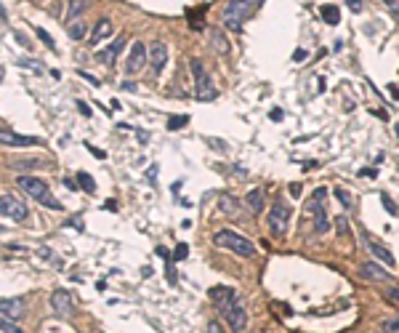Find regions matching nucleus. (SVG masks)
<instances>
[{
  "instance_id": "obj_11",
  "label": "nucleus",
  "mask_w": 399,
  "mask_h": 333,
  "mask_svg": "<svg viewBox=\"0 0 399 333\" xmlns=\"http://www.w3.org/2000/svg\"><path fill=\"white\" fill-rule=\"evenodd\" d=\"M147 51H149V67H152V72L160 75L162 69H165V64H168V45L162 40H154Z\"/></svg>"
},
{
  "instance_id": "obj_37",
  "label": "nucleus",
  "mask_w": 399,
  "mask_h": 333,
  "mask_svg": "<svg viewBox=\"0 0 399 333\" xmlns=\"http://www.w3.org/2000/svg\"><path fill=\"white\" fill-rule=\"evenodd\" d=\"M154 253H157V256H160V259H165V261H171V259H173V253H171V251H168V248H162V245H160V248H157V251H154Z\"/></svg>"
},
{
  "instance_id": "obj_41",
  "label": "nucleus",
  "mask_w": 399,
  "mask_h": 333,
  "mask_svg": "<svg viewBox=\"0 0 399 333\" xmlns=\"http://www.w3.org/2000/svg\"><path fill=\"white\" fill-rule=\"evenodd\" d=\"M77 109H80V115H83V117H91V107H88L86 101H77Z\"/></svg>"
},
{
  "instance_id": "obj_13",
  "label": "nucleus",
  "mask_w": 399,
  "mask_h": 333,
  "mask_svg": "<svg viewBox=\"0 0 399 333\" xmlns=\"http://www.w3.org/2000/svg\"><path fill=\"white\" fill-rule=\"evenodd\" d=\"M123 48H125V37L120 35V37H115V40L107 45V48H101L99 54H96V62H99V64H107V67H112V64L117 62V56H120Z\"/></svg>"
},
{
  "instance_id": "obj_8",
  "label": "nucleus",
  "mask_w": 399,
  "mask_h": 333,
  "mask_svg": "<svg viewBox=\"0 0 399 333\" xmlns=\"http://www.w3.org/2000/svg\"><path fill=\"white\" fill-rule=\"evenodd\" d=\"M0 216H8L14 221L27 219V205L16 198V195H0Z\"/></svg>"
},
{
  "instance_id": "obj_28",
  "label": "nucleus",
  "mask_w": 399,
  "mask_h": 333,
  "mask_svg": "<svg viewBox=\"0 0 399 333\" xmlns=\"http://www.w3.org/2000/svg\"><path fill=\"white\" fill-rule=\"evenodd\" d=\"M381 203H383V208H386L389 216H399V205H394V200H391L386 192H381Z\"/></svg>"
},
{
  "instance_id": "obj_40",
  "label": "nucleus",
  "mask_w": 399,
  "mask_h": 333,
  "mask_svg": "<svg viewBox=\"0 0 399 333\" xmlns=\"http://www.w3.org/2000/svg\"><path fill=\"white\" fill-rule=\"evenodd\" d=\"M86 147H88V152H91V155H93V158H101V160H104V158H107V152H101V149H96L93 144H86Z\"/></svg>"
},
{
  "instance_id": "obj_52",
  "label": "nucleus",
  "mask_w": 399,
  "mask_h": 333,
  "mask_svg": "<svg viewBox=\"0 0 399 333\" xmlns=\"http://www.w3.org/2000/svg\"><path fill=\"white\" fill-rule=\"evenodd\" d=\"M0 232H3V227H0Z\"/></svg>"
},
{
  "instance_id": "obj_20",
  "label": "nucleus",
  "mask_w": 399,
  "mask_h": 333,
  "mask_svg": "<svg viewBox=\"0 0 399 333\" xmlns=\"http://www.w3.org/2000/svg\"><path fill=\"white\" fill-rule=\"evenodd\" d=\"M112 35V22H109V19H101L99 24H96L93 27V32H91V45H99L101 40H107V37Z\"/></svg>"
},
{
  "instance_id": "obj_31",
  "label": "nucleus",
  "mask_w": 399,
  "mask_h": 333,
  "mask_svg": "<svg viewBox=\"0 0 399 333\" xmlns=\"http://www.w3.org/2000/svg\"><path fill=\"white\" fill-rule=\"evenodd\" d=\"M37 30V37H40V40H43V45H45V48H48V51H56V43H54V37H51L48 35V32H45L43 27H35Z\"/></svg>"
},
{
  "instance_id": "obj_7",
  "label": "nucleus",
  "mask_w": 399,
  "mask_h": 333,
  "mask_svg": "<svg viewBox=\"0 0 399 333\" xmlns=\"http://www.w3.org/2000/svg\"><path fill=\"white\" fill-rule=\"evenodd\" d=\"M226 323H229V328H232L234 333H240V331H245L247 328V309H245V301H243V296H234V301L232 306H229V312H226Z\"/></svg>"
},
{
  "instance_id": "obj_48",
  "label": "nucleus",
  "mask_w": 399,
  "mask_h": 333,
  "mask_svg": "<svg viewBox=\"0 0 399 333\" xmlns=\"http://www.w3.org/2000/svg\"><path fill=\"white\" fill-rule=\"evenodd\" d=\"M389 94H391V96H394V99L399 101V88L394 86V83H389Z\"/></svg>"
},
{
  "instance_id": "obj_12",
  "label": "nucleus",
  "mask_w": 399,
  "mask_h": 333,
  "mask_svg": "<svg viewBox=\"0 0 399 333\" xmlns=\"http://www.w3.org/2000/svg\"><path fill=\"white\" fill-rule=\"evenodd\" d=\"M51 309H54L59 317H72V312H75L72 296L67 291H54L51 293Z\"/></svg>"
},
{
  "instance_id": "obj_9",
  "label": "nucleus",
  "mask_w": 399,
  "mask_h": 333,
  "mask_svg": "<svg viewBox=\"0 0 399 333\" xmlns=\"http://www.w3.org/2000/svg\"><path fill=\"white\" fill-rule=\"evenodd\" d=\"M0 144L3 147H30V144H40V139L37 136H22L14 128L3 126L0 128Z\"/></svg>"
},
{
  "instance_id": "obj_45",
  "label": "nucleus",
  "mask_w": 399,
  "mask_h": 333,
  "mask_svg": "<svg viewBox=\"0 0 399 333\" xmlns=\"http://www.w3.org/2000/svg\"><path fill=\"white\" fill-rule=\"evenodd\" d=\"M14 37H16V43H19V45H24V48H27V45H30V40H27V37L22 35V32H16Z\"/></svg>"
},
{
  "instance_id": "obj_21",
  "label": "nucleus",
  "mask_w": 399,
  "mask_h": 333,
  "mask_svg": "<svg viewBox=\"0 0 399 333\" xmlns=\"http://www.w3.org/2000/svg\"><path fill=\"white\" fill-rule=\"evenodd\" d=\"M319 16H322L325 22L330 24V27H336V24L341 22V11H338V5H333V3L319 5Z\"/></svg>"
},
{
  "instance_id": "obj_22",
  "label": "nucleus",
  "mask_w": 399,
  "mask_h": 333,
  "mask_svg": "<svg viewBox=\"0 0 399 333\" xmlns=\"http://www.w3.org/2000/svg\"><path fill=\"white\" fill-rule=\"evenodd\" d=\"M91 0H69V8H67V22H75V19H80L86 14Z\"/></svg>"
},
{
  "instance_id": "obj_14",
  "label": "nucleus",
  "mask_w": 399,
  "mask_h": 333,
  "mask_svg": "<svg viewBox=\"0 0 399 333\" xmlns=\"http://www.w3.org/2000/svg\"><path fill=\"white\" fill-rule=\"evenodd\" d=\"M362 240H365V245L370 248V253H372V256H375L378 261H383L386 266H394V264H397V259L391 256V251H389V248H386V245L375 243V240H372L370 234H362Z\"/></svg>"
},
{
  "instance_id": "obj_50",
  "label": "nucleus",
  "mask_w": 399,
  "mask_h": 333,
  "mask_svg": "<svg viewBox=\"0 0 399 333\" xmlns=\"http://www.w3.org/2000/svg\"><path fill=\"white\" fill-rule=\"evenodd\" d=\"M282 117H285L282 109H274V112H272V120H282Z\"/></svg>"
},
{
  "instance_id": "obj_24",
  "label": "nucleus",
  "mask_w": 399,
  "mask_h": 333,
  "mask_svg": "<svg viewBox=\"0 0 399 333\" xmlns=\"http://www.w3.org/2000/svg\"><path fill=\"white\" fill-rule=\"evenodd\" d=\"M14 171H30V168H40L43 160H35V158H27V160H11L8 163Z\"/></svg>"
},
{
  "instance_id": "obj_49",
  "label": "nucleus",
  "mask_w": 399,
  "mask_h": 333,
  "mask_svg": "<svg viewBox=\"0 0 399 333\" xmlns=\"http://www.w3.org/2000/svg\"><path fill=\"white\" fill-rule=\"evenodd\" d=\"M120 86H123V88H125V91H139V88H136V86H133V83H130V80H125V83H120Z\"/></svg>"
},
{
  "instance_id": "obj_16",
  "label": "nucleus",
  "mask_w": 399,
  "mask_h": 333,
  "mask_svg": "<svg viewBox=\"0 0 399 333\" xmlns=\"http://www.w3.org/2000/svg\"><path fill=\"white\" fill-rule=\"evenodd\" d=\"M208 37H211V45L215 51H218L221 56H226L229 51H232V45H229V40H226V35L221 30H215V27H208Z\"/></svg>"
},
{
  "instance_id": "obj_18",
  "label": "nucleus",
  "mask_w": 399,
  "mask_h": 333,
  "mask_svg": "<svg viewBox=\"0 0 399 333\" xmlns=\"http://www.w3.org/2000/svg\"><path fill=\"white\" fill-rule=\"evenodd\" d=\"M362 275L368 280H375V283H386V280L391 277L383 266H378V261H368V264H362Z\"/></svg>"
},
{
  "instance_id": "obj_35",
  "label": "nucleus",
  "mask_w": 399,
  "mask_h": 333,
  "mask_svg": "<svg viewBox=\"0 0 399 333\" xmlns=\"http://www.w3.org/2000/svg\"><path fill=\"white\" fill-rule=\"evenodd\" d=\"M383 3L389 5V11H391V14H394V16L399 19V0H383Z\"/></svg>"
},
{
  "instance_id": "obj_23",
  "label": "nucleus",
  "mask_w": 399,
  "mask_h": 333,
  "mask_svg": "<svg viewBox=\"0 0 399 333\" xmlns=\"http://www.w3.org/2000/svg\"><path fill=\"white\" fill-rule=\"evenodd\" d=\"M77 187H83V192L93 195V192H96V181H93V176L86 173V171H77Z\"/></svg>"
},
{
  "instance_id": "obj_10",
  "label": "nucleus",
  "mask_w": 399,
  "mask_h": 333,
  "mask_svg": "<svg viewBox=\"0 0 399 333\" xmlns=\"http://www.w3.org/2000/svg\"><path fill=\"white\" fill-rule=\"evenodd\" d=\"M149 59V51L144 48V43L141 40H136L133 45H130V54H128V59H125V72L128 75H136L139 69L144 67V62Z\"/></svg>"
},
{
  "instance_id": "obj_44",
  "label": "nucleus",
  "mask_w": 399,
  "mask_h": 333,
  "mask_svg": "<svg viewBox=\"0 0 399 333\" xmlns=\"http://www.w3.org/2000/svg\"><path fill=\"white\" fill-rule=\"evenodd\" d=\"M389 299H391L394 304H399V285H397V288H391V291H389Z\"/></svg>"
},
{
  "instance_id": "obj_46",
  "label": "nucleus",
  "mask_w": 399,
  "mask_h": 333,
  "mask_svg": "<svg viewBox=\"0 0 399 333\" xmlns=\"http://www.w3.org/2000/svg\"><path fill=\"white\" fill-rule=\"evenodd\" d=\"M304 59H306V51L304 48H298L296 54H293V62H304Z\"/></svg>"
},
{
  "instance_id": "obj_29",
  "label": "nucleus",
  "mask_w": 399,
  "mask_h": 333,
  "mask_svg": "<svg viewBox=\"0 0 399 333\" xmlns=\"http://www.w3.org/2000/svg\"><path fill=\"white\" fill-rule=\"evenodd\" d=\"M0 331H3V333H24L16 325V320H5V317H0Z\"/></svg>"
},
{
  "instance_id": "obj_32",
  "label": "nucleus",
  "mask_w": 399,
  "mask_h": 333,
  "mask_svg": "<svg viewBox=\"0 0 399 333\" xmlns=\"http://www.w3.org/2000/svg\"><path fill=\"white\" fill-rule=\"evenodd\" d=\"M186 256H189V245L179 243V245H176V251H173V261H184Z\"/></svg>"
},
{
  "instance_id": "obj_30",
  "label": "nucleus",
  "mask_w": 399,
  "mask_h": 333,
  "mask_svg": "<svg viewBox=\"0 0 399 333\" xmlns=\"http://www.w3.org/2000/svg\"><path fill=\"white\" fill-rule=\"evenodd\" d=\"M205 144H211L215 152H226V149H229L226 141L224 139H215V136H205Z\"/></svg>"
},
{
  "instance_id": "obj_36",
  "label": "nucleus",
  "mask_w": 399,
  "mask_h": 333,
  "mask_svg": "<svg viewBox=\"0 0 399 333\" xmlns=\"http://www.w3.org/2000/svg\"><path fill=\"white\" fill-rule=\"evenodd\" d=\"M336 230L341 232V234H346V230H349V224H346V219H343V216H338V219H336Z\"/></svg>"
},
{
  "instance_id": "obj_4",
  "label": "nucleus",
  "mask_w": 399,
  "mask_h": 333,
  "mask_svg": "<svg viewBox=\"0 0 399 333\" xmlns=\"http://www.w3.org/2000/svg\"><path fill=\"white\" fill-rule=\"evenodd\" d=\"M189 67H192V75H194V96H197L200 101H208V99H215V88H213V80L211 75L205 72V67H202L200 59H192L189 62Z\"/></svg>"
},
{
  "instance_id": "obj_19",
  "label": "nucleus",
  "mask_w": 399,
  "mask_h": 333,
  "mask_svg": "<svg viewBox=\"0 0 399 333\" xmlns=\"http://www.w3.org/2000/svg\"><path fill=\"white\" fill-rule=\"evenodd\" d=\"M245 205L250 208V213H264L266 200H264V189H250L245 195Z\"/></svg>"
},
{
  "instance_id": "obj_3",
  "label": "nucleus",
  "mask_w": 399,
  "mask_h": 333,
  "mask_svg": "<svg viewBox=\"0 0 399 333\" xmlns=\"http://www.w3.org/2000/svg\"><path fill=\"white\" fill-rule=\"evenodd\" d=\"M256 5H258V0H229L224 8V24L229 30H240L250 19L253 11H256Z\"/></svg>"
},
{
  "instance_id": "obj_17",
  "label": "nucleus",
  "mask_w": 399,
  "mask_h": 333,
  "mask_svg": "<svg viewBox=\"0 0 399 333\" xmlns=\"http://www.w3.org/2000/svg\"><path fill=\"white\" fill-rule=\"evenodd\" d=\"M218 211L224 213V216H237L240 213V200L234 198V195H229V192L218 195Z\"/></svg>"
},
{
  "instance_id": "obj_42",
  "label": "nucleus",
  "mask_w": 399,
  "mask_h": 333,
  "mask_svg": "<svg viewBox=\"0 0 399 333\" xmlns=\"http://www.w3.org/2000/svg\"><path fill=\"white\" fill-rule=\"evenodd\" d=\"M229 171H232L234 176H240V179H245V176H247V171H243L240 166H229Z\"/></svg>"
},
{
  "instance_id": "obj_38",
  "label": "nucleus",
  "mask_w": 399,
  "mask_h": 333,
  "mask_svg": "<svg viewBox=\"0 0 399 333\" xmlns=\"http://www.w3.org/2000/svg\"><path fill=\"white\" fill-rule=\"evenodd\" d=\"M346 5H349L354 14H359V11H362V0H346Z\"/></svg>"
},
{
  "instance_id": "obj_15",
  "label": "nucleus",
  "mask_w": 399,
  "mask_h": 333,
  "mask_svg": "<svg viewBox=\"0 0 399 333\" xmlns=\"http://www.w3.org/2000/svg\"><path fill=\"white\" fill-rule=\"evenodd\" d=\"M0 312L8 320H19L24 315V301L22 299H0Z\"/></svg>"
},
{
  "instance_id": "obj_5",
  "label": "nucleus",
  "mask_w": 399,
  "mask_h": 333,
  "mask_svg": "<svg viewBox=\"0 0 399 333\" xmlns=\"http://www.w3.org/2000/svg\"><path fill=\"white\" fill-rule=\"evenodd\" d=\"M287 221H290V205L285 203V200H274L269 216H266V227H269L272 234H277V237H282L287 232Z\"/></svg>"
},
{
  "instance_id": "obj_2",
  "label": "nucleus",
  "mask_w": 399,
  "mask_h": 333,
  "mask_svg": "<svg viewBox=\"0 0 399 333\" xmlns=\"http://www.w3.org/2000/svg\"><path fill=\"white\" fill-rule=\"evenodd\" d=\"M19 189H24V192L30 195L32 200H37L40 205H45V208H51V211H61V203L51 195V189H48V184L45 181H40V179H35V176H19Z\"/></svg>"
},
{
  "instance_id": "obj_26",
  "label": "nucleus",
  "mask_w": 399,
  "mask_h": 333,
  "mask_svg": "<svg viewBox=\"0 0 399 333\" xmlns=\"http://www.w3.org/2000/svg\"><path fill=\"white\" fill-rule=\"evenodd\" d=\"M16 64H19V67H24V69H32V72H37V75L45 72L43 64L40 62H32V59H16Z\"/></svg>"
},
{
  "instance_id": "obj_43",
  "label": "nucleus",
  "mask_w": 399,
  "mask_h": 333,
  "mask_svg": "<svg viewBox=\"0 0 399 333\" xmlns=\"http://www.w3.org/2000/svg\"><path fill=\"white\" fill-rule=\"evenodd\" d=\"M208 333H224V331H221V325L213 320V323H208Z\"/></svg>"
},
{
  "instance_id": "obj_33",
  "label": "nucleus",
  "mask_w": 399,
  "mask_h": 333,
  "mask_svg": "<svg viewBox=\"0 0 399 333\" xmlns=\"http://www.w3.org/2000/svg\"><path fill=\"white\" fill-rule=\"evenodd\" d=\"M336 198L341 200V205H343V208H349V205H351V198H349V192H346V189L336 187Z\"/></svg>"
},
{
  "instance_id": "obj_47",
  "label": "nucleus",
  "mask_w": 399,
  "mask_h": 333,
  "mask_svg": "<svg viewBox=\"0 0 399 333\" xmlns=\"http://www.w3.org/2000/svg\"><path fill=\"white\" fill-rule=\"evenodd\" d=\"M359 176H378V171H375V168H362Z\"/></svg>"
},
{
  "instance_id": "obj_51",
  "label": "nucleus",
  "mask_w": 399,
  "mask_h": 333,
  "mask_svg": "<svg viewBox=\"0 0 399 333\" xmlns=\"http://www.w3.org/2000/svg\"><path fill=\"white\" fill-rule=\"evenodd\" d=\"M0 80H3V69H0Z\"/></svg>"
},
{
  "instance_id": "obj_6",
  "label": "nucleus",
  "mask_w": 399,
  "mask_h": 333,
  "mask_svg": "<svg viewBox=\"0 0 399 333\" xmlns=\"http://www.w3.org/2000/svg\"><path fill=\"white\" fill-rule=\"evenodd\" d=\"M325 198H328V189L319 187L314 189L311 200H309V213L314 216V227H317V232H328V216H325Z\"/></svg>"
},
{
  "instance_id": "obj_34",
  "label": "nucleus",
  "mask_w": 399,
  "mask_h": 333,
  "mask_svg": "<svg viewBox=\"0 0 399 333\" xmlns=\"http://www.w3.org/2000/svg\"><path fill=\"white\" fill-rule=\"evenodd\" d=\"M383 331H386V333H399V317L386 320V323H383Z\"/></svg>"
},
{
  "instance_id": "obj_27",
  "label": "nucleus",
  "mask_w": 399,
  "mask_h": 333,
  "mask_svg": "<svg viewBox=\"0 0 399 333\" xmlns=\"http://www.w3.org/2000/svg\"><path fill=\"white\" fill-rule=\"evenodd\" d=\"M186 123H189V115H173V117H168V131H179Z\"/></svg>"
},
{
  "instance_id": "obj_1",
  "label": "nucleus",
  "mask_w": 399,
  "mask_h": 333,
  "mask_svg": "<svg viewBox=\"0 0 399 333\" xmlns=\"http://www.w3.org/2000/svg\"><path fill=\"white\" fill-rule=\"evenodd\" d=\"M213 243L226 248L229 253H237V256H243V259L256 256V245H253L247 237H243V234H237L234 230H218L213 234Z\"/></svg>"
},
{
  "instance_id": "obj_25",
  "label": "nucleus",
  "mask_w": 399,
  "mask_h": 333,
  "mask_svg": "<svg viewBox=\"0 0 399 333\" xmlns=\"http://www.w3.org/2000/svg\"><path fill=\"white\" fill-rule=\"evenodd\" d=\"M69 37L72 40H83V37H86V22H83V19H75V22H69Z\"/></svg>"
},
{
  "instance_id": "obj_39",
  "label": "nucleus",
  "mask_w": 399,
  "mask_h": 333,
  "mask_svg": "<svg viewBox=\"0 0 399 333\" xmlns=\"http://www.w3.org/2000/svg\"><path fill=\"white\" fill-rule=\"evenodd\" d=\"M301 189H304V187H301L298 181H296V184H290V187H287V192H290V198H301Z\"/></svg>"
}]
</instances>
